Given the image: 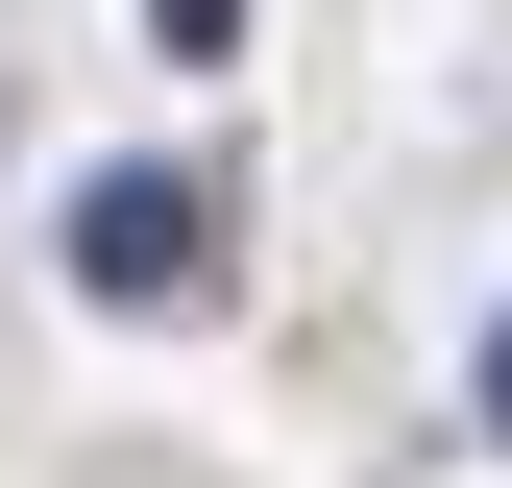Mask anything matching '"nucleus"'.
<instances>
[{
  "label": "nucleus",
  "instance_id": "nucleus-1",
  "mask_svg": "<svg viewBox=\"0 0 512 488\" xmlns=\"http://www.w3.org/2000/svg\"><path fill=\"white\" fill-rule=\"evenodd\" d=\"M74 293H98V318L220 293V196H196V171H74Z\"/></svg>",
  "mask_w": 512,
  "mask_h": 488
},
{
  "label": "nucleus",
  "instance_id": "nucleus-2",
  "mask_svg": "<svg viewBox=\"0 0 512 488\" xmlns=\"http://www.w3.org/2000/svg\"><path fill=\"white\" fill-rule=\"evenodd\" d=\"M147 25H171V49H196V74H220V49H244V0H147Z\"/></svg>",
  "mask_w": 512,
  "mask_h": 488
},
{
  "label": "nucleus",
  "instance_id": "nucleus-3",
  "mask_svg": "<svg viewBox=\"0 0 512 488\" xmlns=\"http://www.w3.org/2000/svg\"><path fill=\"white\" fill-rule=\"evenodd\" d=\"M488 440H512V342H488Z\"/></svg>",
  "mask_w": 512,
  "mask_h": 488
}]
</instances>
